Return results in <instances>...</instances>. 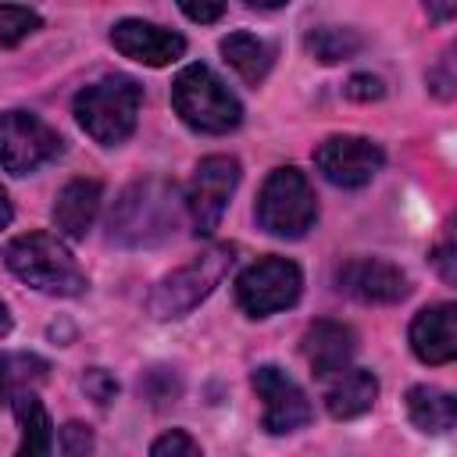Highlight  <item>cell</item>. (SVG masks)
<instances>
[{"instance_id":"30bf717a","label":"cell","mask_w":457,"mask_h":457,"mask_svg":"<svg viewBox=\"0 0 457 457\" xmlns=\"http://www.w3.org/2000/svg\"><path fill=\"white\" fill-rule=\"evenodd\" d=\"M314 164L318 171L332 182V186H343V189H361L368 186L382 164H386V154L375 139L368 136H328L318 150H314Z\"/></svg>"},{"instance_id":"ffe728a7","label":"cell","mask_w":457,"mask_h":457,"mask_svg":"<svg viewBox=\"0 0 457 457\" xmlns=\"http://www.w3.org/2000/svg\"><path fill=\"white\" fill-rule=\"evenodd\" d=\"M221 54H225V61L232 64V71H236L243 82H250V86H257V82L271 71V46H268L264 39L250 36V32H232V36H225V39H221Z\"/></svg>"},{"instance_id":"ba28073f","label":"cell","mask_w":457,"mask_h":457,"mask_svg":"<svg viewBox=\"0 0 457 457\" xmlns=\"http://www.w3.org/2000/svg\"><path fill=\"white\" fill-rule=\"evenodd\" d=\"M239 186V161L228 154H211L196 164L189 189H186V214L196 236H211L221 225V214Z\"/></svg>"},{"instance_id":"5b68a950","label":"cell","mask_w":457,"mask_h":457,"mask_svg":"<svg viewBox=\"0 0 457 457\" xmlns=\"http://www.w3.org/2000/svg\"><path fill=\"white\" fill-rule=\"evenodd\" d=\"M232 261H236V246H232V243H214V246H207L200 257H193L189 264H182L179 271L164 275V278L154 286V293H150V300H146L150 314L161 318V321L189 314L200 300H207V296L214 293V286L228 275Z\"/></svg>"},{"instance_id":"484cf974","label":"cell","mask_w":457,"mask_h":457,"mask_svg":"<svg viewBox=\"0 0 457 457\" xmlns=\"http://www.w3.org/2000/svg\"><path fill=\"white\" fill-rule=\"evenodd\" d=\"M61 446H64V453H68V457H89V453H93V446H96L93 428H89V425H82V421H68V425L61 428Z\"/></svg>"},{"instance_id":"603a6c76","label":"cell","mask_w":457,"mask_h":457,"mask_svg":"<svg viewBox=\"0 0 457 457\" xmlns=\"http://www.w3.org/2000/svg\"><path fill=\"white\" fill-rule=\"evenodd\" d=\"M43 25V18L32 11V7H14V4H4L0 7V43L4 46H14L21 43L29 32H36Z\"/></svg>"},{"instance_id":"f546056e","label":"cell","mask_w":457,"mask_h":457,"mask_svg":"<svg viewBox=\"0 0 457 457\" xmlns=\"http://www.w3.org/2000/svg\"><path fill=\"white\" fill-rule=\"evenodd\" d=\"M7 225H11V200H7V193L0 186V228H7Z\"/></svg>"},{"instance_id":"8fae6325","label":"cell","mask_w":457,"mask_h":457,"mask_svg":"<svg viewBox=\"0 0 457 457\" xmlns=\"http://www.w3.org/2000/svg\"><path fill=\"white\" fill-rule=\"evenodd\" d=\"M253 389L257 396L264 400V414H261V425L264 432L271 436H282V432H296L311 421V400L307 393L275 364H264L253 371Z\"/></svg>"},{"instance_id":"d6986e66","label":"cell","mask_w":457,"mask_h":457,"mask_svg":"<svg viewBox=\"0 0 457 457\" xmlns=\"http://www.w3.org/2000/svg\"><path fill=\"white\" fill-rule=\"evenodd\" d=\"M407 414L421 432H450L457 425V403L450 393L436 389V386H414L407 393Z\"/></svg>"},{"instance_id":"277c9868","label":"cell","mask_w":457,"mask_h":457,"mask_svg":"<svg viewBox=\"0 0 457 457\" xmlns=\"http://www.w3.org/2000/svg\"><path fill=\"white\" fill-rule=\"evenodd\" d=\"M143 104V86L132 75H107L75 96L79 125L104 146H118L132 136Z\"/></svg>"},{"instance_id":"d4e9b609","label":"cell","mask_w":457,"mask_h":457,"mask_svg":"<svg viewBox=\"0 0 457 457\" xmlns=\"http://www.w3.org/2000/svg\"><path fill=\"white\" fill-rule=\"evenodd\" d=\"M82 389H86V396L93 400V403H111L114 396H118V378L111 375V371H104V368H89L86 375H82Z\"/></svg>"},{"instance_id":"ac0fdd59","label":"cell","mask_w":457,"mask_h":457,"mask_svg":"<svg viewBox=\"0 0 457 457\" xmlns=\"http://www.w3.org/2000/svg\"><path fill=\"white\" fill-rule=\"evenodd\" d=\"M11 411L21 428V446L14 457H54V421L36 393H18L11 400Z\"/></svg>"},{"instance_id":"2e32d148","label":"cell","mask_w":457,"mask_h":457,"mask_svg":"<svg viewBox=\"0 0 457 457\" xmlns=\"http://www.w3.org/2000/svg\"><path fill=\"white\" fill-rule=\"evenodd\" d=\"M100 182L93 179H71L54 204V225L57 232H64L68 239H86V232L93 228L96 214H100Z\"/></svg>"},{"instance_id":"44dd1931","label":"cell","mask_w":457,"mask_h":457,"mask_svg":"<svg viewBox=\"0 0 457 457\" xmlns=\"http://www.w3.org/2000/svg\"><path fill=\"white\" fill-rule=\"evenodd\" d=\"M46 371H50V364L36 353H0V400L32 393L46 378Z\"/></svg>"},{"instance_id":"6da1fadb","label":"cell","mask_w":457,"mask_h":457,"mask_svg":"<svg viewBox=\"0 0 457 457\" xmlns=\"http://www.w3.org/2000/svg\"><path fill=\"white\" fill-rule=\"evenodd\" d=\"M182 196L179 186L168 179H139L125 186L111 207L107 228L111 239L121 246H161L175 236L179 218H182Z\"/></svg>"},{"instance_id":"3957f363","label":"cell","mask_w":457,"mask_h":457,"mask_svg":"<svg viewBox=\"0 0 457 457\" xmlns=\"http://www.w3.org/2000/svg\"><path fill=\"white\" fill-rule=\"evenodd\" d=\"M171 107L175 114L196 129V132H232L243 121V104L236 93L207 68V64H186L171 82Z\"/></svg>"},{"instance_id":"4fadbf2b","label":"cell","mask_w":457,"mask_h":457,"mask_svg":"<svg viewBox=\"0 0 457 457\" xmlns=\"http://www.w3.org/2000/svg\"><path fill=\"white\" fill-rule=\"evenodd\" d=\"M339 293L361 300V303H396L407 296V275L378 257H353L336 271Z\"/></svg>"},{"instance_id":"8992f818","label":"cell","mask_w":457,"mask_h":457,"mask_svg":"<svg viewBox=\"0 0 457 457\" xmlns=\"http://www.w3.org/2000/svg\"><path fill=\"white\" fill-rule=\"evenodd\" d=\"M318 221V200L307 175L293 164L275 168L257 196V225L282 239H300Z\"/></svg>"},{"instance_id":"9a60e30c","label":"cell","mask_w":457,"mask_h":457,"mask_svg":"<svg viewBox=\"0 0 457 457\" xmlns=\"http://www.w3.org/2000/svg\"><path fill=\"white\" fill-rule=\"evenodd\" d=\"M457 307L453 303H436L418 311L411 321V350L425 364H450L457 357Z\"/></svg>"},{"instance_id":"4dcf8cb0","label":"cell","mask_w":457,"mask_h":457,"mask_svg":"<svg viewBox=\"0 0 457 457\" xmlns=\"http://www.w3.org/2000/svg\"><path fill=\"white\" fill-rule=\"evenodd\" d=\"M7 332H11V314H7V307L0 300V336H7Z\"/></svg>"},{"instance_id":"1f68e13d","label":"cell","mask_w":457,"mask_h":457,"mask_svg":"<svg viewBox=\"0 0 457 457\" xmlns=\"http://www.w3.org/2000/svg\"><path fill=\"white\" fill-rule=\"evenodd\" d=\"M428 11H432L436 18H450V14L457 11V7H453V4H446V7H428Z\"/></svg>"},{"instance_id":"e0dca14e","label":"cell","mask_w":457,"mask_h":457,"mask_svg":"<svg viewBox=\"0 0 457 457\" xmlns=\"http://www.w3.org/2000/svg\"><path fill=\"white\" fill-rule=\"evenodd\" d=\"M378 396V382L371 371L364 368H343L336 375H328V386H325V407L332 418L346 421V418H361L364 411H371Z\"/></svg>"},{"instance_id":"f1b7e54d","label":"cell","mask_w":457,"mask_h":457,"mask_svg":"<svg viewBox=\"0 0 457 457\" xmlns=\"http://www.w3.org/2000/svg\"><path fill=\"white\" fill-rule=\"evenodd\" d=\"M432 261H436V268H439V275H443L446 282L457 278V268H453V243H450V239L439 243V250L432 253Z\"/></svg>"},{"instance_id":"7c38bea8","label":"cell","mask_w":457,"mask_h":457,"mask_svg":"<svg viewBox=\"0 0 457 457\" xmlns=\"http://www.w3.org/2000/svg\"><path fill=\"white\" fill-rule=\"evenodd\" d=\"M111 43L121 57H132L146 68L175 64L186 54V39L179 32H171L164 25H154V21H143V18H121L111 29Z\"/></svg>"},{"instance_id":"cb8c5ba5","label":"cell","mask_w":457,"mask_h":457,"mask_svg":"<svg viewBox=\"0 0 457 457\" xmlns=\"http://www.w3.org/2000/svg\"><path fill=\"white\" fill-rule=\"evenodd\" d=\"M150 457H204V450H200V443L189 432L171 428V432H164V436L154 439Z\"/></svg>"},{"instance_id":"52a82bcc","label":"cell","mask_w":457,"mask_h":457,"mask_svg":"<svg viewBox=\"0 0 457 457\" xmlns=\"http://www.w3.org/2000/svg\"><path fill=\"white\" fill-rule=\"evenodd\" d=\"M303 275L286 257H261L236 278V303L250 318H264L275 311H286L300 300Z\"/></svg>"},{"instance_id":"7a4b0ae2","label":"cell","mask_w":457,"mask_h":457,"mask_svg":"<svg viewBox=\"0 0 457 457\" xmlns=\"http://www.w3.org/2000/svg\"><path fill=\"white\" fill-rule=\"evenodd\" d=\"M4 264L32 289L46 296H79L86 293V275L71 250L50 232H29L4 246Z\"/></svg>"},{"instance_id":"7402d4cb","label":"cell","mask_w":457,"mask_h":457,"mask_svg":"<svg viewBox=\"0 0 457 457\" xmlns=\"http://www.w3.org/2000/svg\"><path fill=\"white\" fill-rule=\"evenodd\" d=\"M303 46H307V54H311L314 61H321V64H336V61L353 57V54L364 46V39H361V32H357V29H343V25H318V29H311V32H307Z\"/></svg>"},{"instance_id":"5bb4252c","label":"cell","mask_w":457,"mask_h":457,"mask_svg":"<svg viewBox=\"0 0 457 457\" xmlns=\"http://www.w3.org/2000/svg\"><path fill=\"white\" fill-rule=\"evenodd\" d=\"M300 350H303V361L311 364V371L321 375V378H328V375L350 368V357H353V350H357V336H353L350 325L321 318V321H314V325L303 332Z\"/></svg>"},{"instance_id":"83f0119b","label":"cell","mask_w":457,"mask_h":457,"mask_svg":"<svg viewBox=\"0 0 457 457\" xmlns=\"http://www.w3.org/2000/svg\"><path fill=\"white\" fill-rule=\"evenodd\" d=\"M179 11L189 18V21H200V25H211V21H218L221 14H225V4H179Z\"/></svg>"},{"instance_id":"9c48e42d","label":"cell","mask_w":457,"mask_h":457,"mask_svg":"<svg viewBox=\"0 0 457 457\" xmlns=\"http://www.w3.org/2000/svg\"><path fill=\"white\" fill-rule=\"evenodd\" d=\"M61 154V136L29 111L0 114V168L11 175H29Z\"/></svg>"},{"instance_id":"4316f807","label":"cell","mask_w":457,"mask_h":457,"mask_svg":"<svg viewBox=\"0 0 457 457\" xmlns=\"http://www.w3.org/2000/svg\"><path fill=\"white\" fill-rule=\"evenodd\" d=\"M343 93H346L350 100L368 104V100H382V96H386V82H382L378 75H371V71H357V75L346 79Z\"/></svg>"}]
</instances>
